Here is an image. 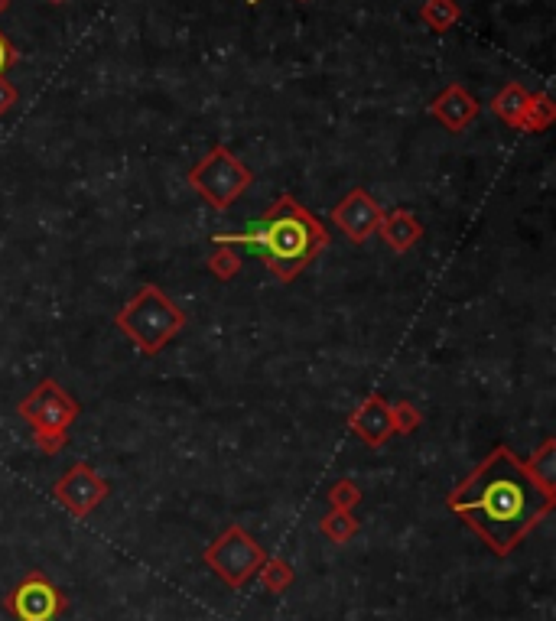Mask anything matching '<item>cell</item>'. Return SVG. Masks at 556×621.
<instances>
[{"label": "cell", "mask_w": 556, "mask_h": 621, "mask_svg": "<svg viewBox=\"0 0 556 621\" xmlns=\"http://www.w3.org/2000/svg\"><path fill=\"white\" fill-rule=\"evenodd\" d=\"M7 608L17 615V621H56L66 608V599L43 573H27L7 595Z\"/></svg>", "instance_id": "cell-7"}, {"label": "cell", "mask_w": 556, "mask_h": 621, "mask_svg": "<svg viewBox=\"0 0 556 621\" xmlns=\"http://www.w3.org/2000/svg\"><path fill=\"white\" fill-rule=\"evenodd\" d=\"M329 228L296 196H277L270 209L244 231H215L212 244L251 251L280 283H293L329 248Z\"/></svg>", "instance_id": "cell-2"}, {"label": "cell", "mask_w": 556, "mask_h": 621, "mask_svg": "<svg viewBox=\"0 0 556 621\" xmlns=\"http://www.w3.org/2000/svg\"><path fill=\"white\" fill-rule=\"evenodd\" d=\"M527 105H530V95L517 82H511V85H504L501 92L495 95V101H491V111H495L504 124L517 127V121H521V114L527 111Z\"/></svg>", "instance_id": "cell-14"}, {"label": "cell", "mask_w": 556, "mask_h": 621, "mask_svg": "<svg viewBox=\"0 0 556 621\" xmlns=\"http://www.w3.org/2000/svg\"><path fill=\"white\" fill-rule=\"evenodd\" d=\"M358 498H361V491H358L355 482H348V478L332 488V504H339L342 511H348V508H352V504H358Z\"/></svg>", "instance_id": "cell-19"}, {"label": "cell", "mask_w": 556, "mask_h": 621, "mask_svg": "<svg viewBox=\"0 0 556 621\" xmlns=\"http://www.w3.org/2000/svg\"><path fill=\"white\" fill-rule=\"evenodd\" d=\"M326 530H329V534L332 537H348V534H352V530H355V521H352V517H348V511H339V514H332L329 517V521H326Z\"/></svg>", "instance_id": "cell-20"}, {"label": "cell", "mask_w": 556, "mask_h": 621, "mask_svg": "<svg viewBox=\"0 0 556 621\" xmlns=\"http://www.w3.org/2000/svg\"><path fill=\"white\" fill-rule=\"evenodd\" d=\"M49 4H62V0H49Z\"/></svg>", "instance_id": "cell-25"}, {"label": "cell", "mask_w": 556, "mask_h": 621, "mask_svg": "<svg viewBox=\"0 0 556 621\" xmlns=\"http://www.w3.org/2000/svg\"><path fill=\"white\" fill-rule=\"evenodd\" d=\"M251 4H261V0H251Z\"/></svg>", "instance_id": "cell-26"}, {"label": "cell", "mask_w": 556, "mask_h": 621, "mask_svg": "<svg viewBox=\"0 0 556 621\" xmlns=\"http://www.w3.org/2000/svg\"><path fill=\"white\" fill-rule=\"evenodd\" d=\"M14 62H17V49L10 46V40H7L4 33H0V75H4L10 66H14Z\"/></svg>", "instance_id": "cell-22"}, {"label": "cell", "mask_w": 556, "mask_h": 621, "mask_svg": "<svg viewBox=\"0 0 556 621\" xmlns=\"http://www.w3.org/2000/svg\"><path fill=\"white\" fill-rule=\"evenodd\" d=\"M524 469L543 491H547V495L556 498V439H547V443L524 462Z\"/></svg>", "instance_id": "cell-13"}, {"label": "cell", "mask_w": 556, "mask_h": 621, "mask_svg": "<svg viewBox=\"0 0 556 621\" xmlns=\"http://www.w3.org/2000/svg\"><path fill=\"white\" fill-rule=\"evenodd\" d=\"M267 582L270 586H283V582H287V569H283L280 563H270L267 566Z\"/></svg>", "instance_id": "cell-23"}, {"label": "cell", "mask_w": 556, "mask_h": 621, "mask_svg": "<svg viewBox=\"0 0 556 621\" xmlns=\"http://www.w3.org/2000/svg\"><path fill=\"white\" fill-rule=\"evenodd\" d=\"M423 23L436 33H446L459 23V4L456 0H426L420 10Z\"/></svg>", "instance_id": "cell-16"}, {"label": "cell", "mask_w": 556, "mask_h": 621, "mask_svg": "<svg viewBox=\"0 0 556 621\" xmlns=\"http://www.w3.org/2000/svg\"><path fill=\"white\" fill-rule=\"evenodd\" d=\"M241 251L231 248V244H215V251L209 254V270L218 280H235L241 270Z\"/></svg>", "instance_id": "cell-17"}, {"label": "cell", "mask_w": 556, "mask_h": 621, "mask_svg": "<svg viewBox=\"0 0 556 621\" xmlns=\"http://www.w3.org/2000/svg\"><path fill=\"white\" fill-rule=\"evenodd\" d=\"M7 4H10V0H0V14H4V10H7Z\"/></svg>", "instance_id": "cell-24"}, {"label": "cell", "mask_w": 556, "mask_h": 621, "mask_svg": "<svg viewBox=\"0 0 556 621\" xmlns=\"http://www.w3.org/2000/svg\"><path fill=\"white\" fill-rule=\"evenodd\" d=\"M186 183L199 192L209 209L225 212L251 189L254 173L248 163L238 160L228 147L218 144L186 173Z\"/></svg>", "instance_id": "cell-5"}, {"label": "cell", "mask_w": 556, "mask_h": 621, "mask_svg": "<svg viewBox=\"0 0 556 621\" xmlns=\"http://www.w3.org/2000/svg\"><path fill=\"white\" fill-rule=\"evenodd\" d=\"M556 118V105H553V98L550 95H530V105L527 111L521 114V121H517L514 131H524V134H540V131H547V127L553 124Z\"/></svg>", "instance_id": "cell-15"}, {"label": "cell", "mask_w": 556, "mask_h": 621, "mask_svg": "<svg viewBox=\"0 0 556 621\" xmlns=\"http://www.w3.org/2000/svg\"><path fill=\"white\" fill-rule=\"evenodd\" d=\"M332 225L342 231V235L352 244H365L371 235H378V225L384 218L381 202L371 196L368 189H352L345 199L335 202V209L329 212Z\"/></svg>", "instance_id": "cell-8"}, {"label": "cell", "mask_w": 556, "mask_h": 621, "mask_svg": "<svg viewBox=\"0 0 556 621\" xmlns=\"http://www.w3.org/2000/svg\"><path fill=\"white\" fill-rule=\"evenodd\" d=\"M114 326L144 355H160L186 329V313L157 283H147L121 306V313L114 316Z\"/></svg>", "instance_id": "cell-3"}, {"label": "cell", "mask_w": 556, "mask_h": 621, "mask_svg": "<svg viewBox=\"0 0 556 621\" xmlns=\"http://www.w3.org/2000/svg\"><path fill=\"white\" fill-rule=\"evenodd\" d=\"M17 413L33 430L36 446H40L46 456H56V452L66 449L69 430H72V423L82 417V407L59 381L43 378L17 404Z\"/></svg>", "instance_id": "cell-4"}, {"label": "cell", "mask_w": 556, "mask_h": 621, "mask_svg": "<svg viewBox=\"0 0 556 621\" xmlns=\"http://www.w3.org/2000/svg\"><path fill=\"white\" fill-rule=\"evenodd\" d=\"M348 426H352V433L361 436V443H365L368 449H381L387 439L394 436L391 404H387L381 394H368L355 407L352 417H348Z\"/></svg>", "instance_id": "cell-10"}, {"label": "cell", "mask_w": 556, "mask_h": 621, "mask_svg": "<svg viewBox=\"0 0 556 621\" xmlns=\"http://www.w3.org/2000/svg\"><path fill=\"white\" fill-rule=\"evenodd\" d=\"M378 235L384 238V244L391 251L407 254L413 244L423 238V225L410 209H397V212H384L381 225H378Z\"/></svg>", "instance_id": "cell-12"}, {"label": "cell", "mask_w": 556, "mask_h": 621, "mask_svg": "<svg viewBox=\"0 0 556 621\" xmlns=\"http://www.w3.org/2000/svg\"><path fill=\"white\" fill-rule=\"evenodd\" d=\"M430 114L446 127V131L462 134L465 127H469L478 118V101L469 92H465L462 85H449V88H443V92L433 98Z\"/></svg>", "instance_id": "cell-11"}, {"label": "cell", "mask_w": 556, "mask_h": 621, "mask_svg": "<svg viewBox=\"0 0 556 621\" xmlns=\"http://www.w3.org/2000/svg\"><path fill=\"white\" fill-rule=\"evenodd\" d=\"M553 504L556 498L527 475L524 462L508 446L491 449L446 498V508L498 556H508L553 511Z\"/></svg>", "instance_id": "cell-1"}, {"label": "cell", "mask_w": 556, "mask_h": 621, "mask_svg": "<svg viewBox=\"0 0 556 621\" xmlns=\"http://www.w3.org/2000/svg\"><path fill=\"white\" fill-rule=\"evenodd\" d=\"M205 560L215 569L218 576L231 586H241L244 579H248L257 566H261V547L254 543V537L244 534L241 527H228L222 540H215L209 553H205Z\"/></svg>", "instance_id": "cell-6"}, {"label": "cell", "mask_w": 556, "mask_h": 621, "mask_svg": "<svg viewBox=\"0 0 556 621\" xmlns=\"http://www.w3.org/2000/svg\"><path fill=\"white\" fill-rule=\"evenodd\" d=\"M105 495H108L105 478H101L92 465H85V462H75L72 469L56 482V498L79 517H85L88 511H95L98 504L105 501Z\"/></svg>", "instance_id": "cell-9"}, {"label": "cell", "mask_w": 556, "mask_h": 621, "mask_svg": "<svg viewBox=\"0 0 556 621\" xmlns=\"http://www.w3.org/2000/svg\"><path fill=\"white\" fill-rule=\"evenodd\" d=\"M391 420H394V433H413L417 426L423 423V413L410 404V400H397V404H391Z\"/></svg>", "instance_id": "cell-18"}, {"label": "cell", "mask_w": 556, "mask_h": 621, "mask_svg": "<svg viewBox=\"0 0 556 621\" xmlns=\"http://www.w3.org/2000/svg\"><path fill=\"white\" fill-rule=\"evenodd\" d=\"M20 101V92L14 88V82L10 79H4V75H0V114H7L10 108H14Z\"/></svg>", "instance_id": "cell-21"}]
</instances>
